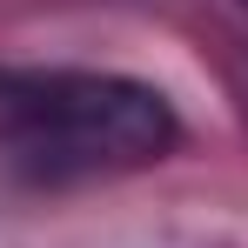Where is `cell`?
Segmentation results:
<instances>
[{"mask_svg":"<svg viewBox=\"0 0 248 248\" xmlns=\"http://www.w3.org/2000/svg\"><path fill=\"white\" fill-rule=\"evenodd\" d=\"M181 141L168 94L94 67H0V168L34 188L108 181Z\"/></svg>","mask_w":248,"mask_h":248,"instance_id":"1","label":"cell"}]
</instances>
